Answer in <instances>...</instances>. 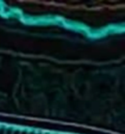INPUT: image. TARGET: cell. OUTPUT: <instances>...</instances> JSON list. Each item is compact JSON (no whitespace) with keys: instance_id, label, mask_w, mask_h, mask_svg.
I'll list each match as a JSON object with an SVG mask.
<instances>
[]
</instances>
